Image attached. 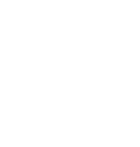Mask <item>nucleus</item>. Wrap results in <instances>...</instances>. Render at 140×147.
Returning <instances> with one entry per match:
<instances>
[]
</instances>
